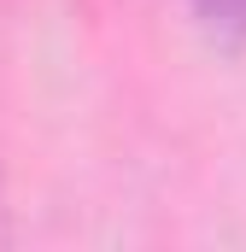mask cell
<instances>
[{
	"label": "cell",
	"instance_id": "cell-1",
	"mask_svg": "<svg viewBox=\"0 0 246 252\" xmlns=\"http://www.w3.org/2000/svg\"><path fill=\"white\" fill-rule=\"evenodd\" d=\"M187 12L199 18V30L217 47H229V53L246 47V0H187Z\"/></svg>",
	"mask_w": 246,
	"mask_h": 252
}]
</instances>
